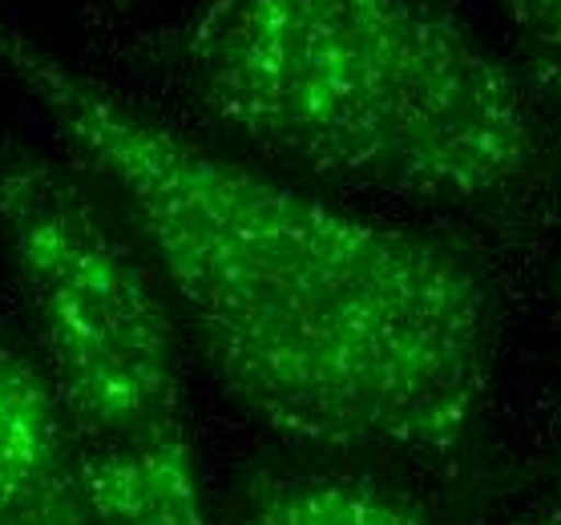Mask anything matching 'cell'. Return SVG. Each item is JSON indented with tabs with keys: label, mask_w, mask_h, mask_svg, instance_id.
Instances as JSON below:
<instances>
[{
	"label": "cell",
	"mask_w": 561,
	"mask_h": 525,
	"mask_svg": "<svg viewBox=\"0 0 561 525\" xmlns=\"http://www.w3.org/2000/svg\"><path fill=\"white\" fill-rule=\"evenodd\" d=\"M0 69L129 231L215 380L287 445L457 461L497 376V295L457 243L328 203L61 61L0 13Z\"/></svg>",
	"instance_id": "6da1fadb"
},
{
	"label": "cell",
	"mask_w": 561,
	"mask_h": 525,
	"mask_svg": "<svg viewBox=\"0 0 561 525\" xmlns=\"http://www.w3.org/2000/svg\"><path fill=\"white\" fill-rule=\"evenodd\" d=\"M179 78L210 126L316 179L485 227L561 203V129L445 0H206Z\"/></svg>",
	"instance_id": "7a4b0ae2"
},
{
	"label": "cell",
	"mask_w": 561,
	"mask_h": 525,
	"mask_svg": "<svg viewBox=\"0 0 561 525\" xmlns=\"http://www.w3.org/2000/svg\"><path fill=\"white\" fill-rule=\"evenodd\" d=\"M0 247L102 525H215L179 320L98 186L73 162L4 146Z\"/></svg>",
	"instance_id": "3957f363"
},
{
	"label": "cell",
	"mask_w": 561,
	"mask_h": 525,
	"mask_svg": "<svg viewBox=\"0 0 561 525\" xmlns=\"http://www.w3.org/2000/svg\"><path fill=\"white\" fill-rule=\"evenodd\" d=\"M0 525H102L37 352L0 332Z\"/></svg>",
	"instance_id": "277c9868"
},
{
	"label": "cell",
	"mask_w": 561,
	"mask_h": 525,
	"mask_svg": "<svg viewBox=\"0 0 561 525\" xmlns=\"http://www.w3.org/2000/svg\"><path fill=\"white\" fill-rule=\"evenodd\" d=\"M218 525H412L388 501L364 489L323 486V481H291L267 486L230 505Z\"/></svg>",
	"instance_id": "5b68a950"
},
{
	"label": "cell",
	"mask_w": 561,
	"mask_h": 525,
	"mask_svg": "<svg viewBox=\"0 0 561 525\" xmlns=\"http://www.w3.org/2000/svg\"><path fill=\"white\" fill-rule=\"evenodd\" d=\"M517 49V69L537 98L561 114V0H493Z\"/></svg>",
	"instance_id": "8992f818"
},
{
	"label": "cell",
	"mask_w": 561,
	"mask_h": 525,
	"mask_svg": "<svg viewBox=\"0 0 561 525\" xmlns=\"http://www.w3.org/2000/svg\"><path fill=\"white\" fill-rule=\"evenodd\" d=\"M497 525H561V493H541L529 498L522 510H513L505 522Z\"/></svg>",
	"instance_id": "52a82bcc"
}]
</instances>
